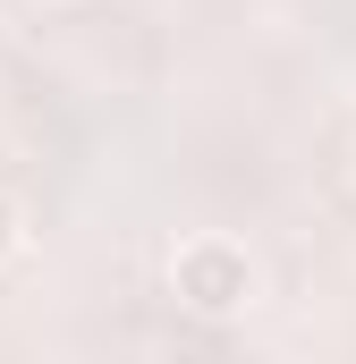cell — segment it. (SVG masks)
I'll return each instance as SVG.
<instances>
[{
    "label": "cell",
    "mask_w": 356,
    "mask_h": 364,
    "mask_svg": "<svg viewBox=\"0 0 356 364\" xmlns=\"http://www.w3.org/2000/svg\"><path fill=\"white\" fill-rule=\"evenodd\" d=\"M255 288H263L255 255H246L238 237H221V229L187 237V246L170 255V296L187 305V314H204V322H238V314L255 305Z\"/></svg>",
    "instance_id": "6da1fadb"
},
{
    "label": "cell",
    "mask_w": 356,
    "mask_h": 364,
    "mask_svg": "<svg viewBox=\"0 0 356 364\" xmlns=\"http://www.w3.org/2000/svg\"><path fill=\"white\" fill-rule=\"evenodd\" d=\"M17 246H26V212H17V203H9V195H0V263H9V255H17Z\"/></svg>",
    "instance_id": "7a4b0ae2"
}]
</instances>
